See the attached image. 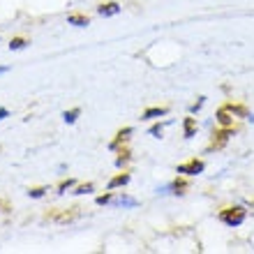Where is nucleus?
Returning <instances> with one entry per match:
<instances>
[{
  "label": "nucleus",
  "instance_id": "nucleus-8",
  "mask_svg": "<svg viewBox=\"0 0 254 254\" xmlns=\"http://www.w3.org/2000/svg\"><path fill=\"white\" fill-rule=\"evenodd\" d=\"M127 183H129V174H125V171H123V174L114 176V178L109 181V185H107V188H109V190H116V188H125Z\"/></svg>",
  "mask_w": 254,
  "mask_h": 254
},
{
  "label": "nucleus",
  "instance_id": "nucleus-20",
  "mask_svg": "<svg viewBox=\"0 0 254 254\" xmlns=\"http://www.w3.org/2000/svg\"><path fill=\"white\" fill-rule=\"evenodd\" d=\"M107 203H114V194H104V196H97V206H107Z\"/></svg>",
  "mask_w": 254,
  "mask_h": 254
},
{
  "label": "nucleus",
  "instance_id": "nucleus-11",
  "mask_svg": "<svg viewBox=\"0 0 254 254\" xmlns=\"http://www.w3.org/2000/svg\"><path fill=\"white\" fill-rule=\"evenodd\" d=\"M190 188V183L185 181V178H176L171 185H169V190H174V194H185Z\"/></svg>",
  "mask_w": 254,
  "mask_h": 254
},
{
  "label": "nucleus",
  "instance_id": "nucleus-2",
  "mask_svg": "<svg viewBox=\"0 0 254 254\" xmlns=\"http://www.w3.org/2000/svg\"><path fill=\"white\" fill-rule=\"evenodd\" d=\"M79 210L81 208H69V210H61V208H54L51 213L44 215V220H51V222H58V224H67V222H74L79 217Z\"/></svg>",
  "mask_w": 254,
  "mask_h": 254
},
{
  "label": "nucleus",
  "instance_id": "nucleus-13",
  "mask_svg": "<svg viewBox=\"0 0 254 254\" xmlns=\"http://www.w3.org/2000/svg\"><path fill=\"white\" fill-rule=\"evenodd\" d=\"M224 107H227L234 116H238V118H245V116H248V109L243 107V104H234V102H229V104H224Z\"/></svg>",
  "mask_w": 254,
  "mask_h": 254
},
{
  "label": "nucleus",
  "instance_id": "nucleus-23",
  "mask_svg": "<svg viewBox=\"0 0 254 254\" xmlns=\"http://www.w3.org/2000/svg\"><path fill=\"white\" fill-rule=\"evenodd\" d=\"M7 116H9V111H7V109H0V121H5Z\"/></svg>",
  "mask_w": 254,
  "mask_h": 254
},
{
  "label": "nucleus",
  "instance_id": "nucleus-21",
  "mask_svg": "<svg viewBox=\"0 0 254 254\" xmlns=\"http://www.w3.org/2000/svg\"><path fill=\"white\" fill-rule=\"evenodd\" d=\"M69 188H74V181L72 178H67V181H61V185H58V192H65V190H69Z\"/></svg>",
  "mask_w": 254,
  "mask_h": 254
},
{
  "label": "nucleus",
  "instance_id": "nucleus-3",
  "mask_svg": "<svg viewBox=\"0 0 254 254\" xmlns=\"http://www.w3.org/2000/svg\"><path fill=\"white\" fill-rule=\"evenodd\" d=\"M203 169H206V164H203L201 160H196V157H192V160L185 162V164H178L176 174H183V176H199V174H203Z\"/></svg>",
  "mask_w": 254,
  "mask_h": 254
},
{
  "label": "nucleus",
  "instance_id": "nucleus-6",
  "mask_svg": "<svg viewBox=\"0 0 254 254\" xmlns=\"http://www.w3.org/2000/svg\"><path fill=\"white\" fill-rule=\"evenodd\" d=\"M167 114H169L167 107H153L141 114V121H153V118H162V116H167Z\"/></svg>",
  "mask_w": 254,
  "mask_h": 254
},
{
  "label": "nucleus",
  "instance_id": "nucleus-5",
  "mask_svg": "<svg viewBox=\"0 0 254 254\" xmlns=\"http://www.w3.org/2000/svg\"><path fill=\"white\" fill-rule=\"evenodd\" d=\"M217 123H220V127H234V114L227 107L217 109Z\"/></svg>",
  "mask_w": 254,
  "mask_h": 254
},
{
  "label": "nucleus",
  "instance_id": "nucleus-4",
  "mask_svg": "<svg viewBox=\"0 0 254 254\" xmlns=\"http://www.w3.org/2000/svg\"><path fill=\"white\" fill-rule=\"evenodd\" d=\"M234 134V127H222V129H217V132H213V141H210V146H208V150H220V148L227 146L229 136Z\"/></svg>",
  "mask_w": 254,
  "mask_h": 254
},
{
  "label": "nucleus",
  "instance_id": "nucleus-19",
  "mask_svg": "<svg viewBox=\"0 0 254 254\" xmlns=\"http://www.w3.org/2000/svg\"><path fill=\"white\" fill-rule=\"evenodd\" d=\"M93 192V183H86V185H76L74 188V194H88Z\"/></svg>",
  "mask_w": 254,
  "mask_h": 254
},
{
  "label": "nucleus",
  "instance_id": "nucleus-14",
  "mask_svg": "<svg viewBox=\"0 0 254 254\" xmlns=\"http://www.w3.org/2000/svg\"><path fill=\"white\" fill-rule=\"evenodd\" d=\"M81 116V109H72V111H65V114H63V118H65V123H69V125H72V123H76V118H79Z\"/></svg>",
  "mask_w": 254,
  "mask_h": 254
},
{
  "label": "nucleus",
  "instance_id": "nucleus-9",
  "mask_svg": "<svg viewBox=\"0 0 254 254\" xmlns=\"http://www.w3.org/2000/svg\"><path fill=\"white\" fill-rule=\"evenodd\" d=\"M129 134H132V127H125V129H121V132L116 134V139L111 141V150H118V146H121V143H125V141L129 139Z\"/></svg>",
  "mask_w": 254,
  "mask_h": 254
},
{
  "label": "nucleus",
  "instance_id": "nucleus-7",
  "mask_svg": "<svg viewBox=\"0 0 254 254\" xmlns=\"http://www.w3.org/2000/svg\"><path fill=\"white\" fill-rule=\"evenodd\" d=\"M118 12H121V5H118V2H102V5L97 7V14H100V16H116Z\"/></svg>",
  "mask_w": 254,
  "mask_h": 254
},
{
  "label": "nucleus",
  "instance_id": "nucleus-1",
  "mask_svg": "<svg viewBox=\"0 0 254 254\" xmlns=\"http://www.w3.org/2000/svg\"><path fill=\"white\" fill-rule=\"evenodd\" d=\"M245 217H248V210L243 206H229L220 210V222L227 224V227H241Z\"/></svg>",
  "mask_w": 254,
  "mask_h": 254
},
{
  "label": "nucleus",
  "instance_id": "nucleus-24",
  "mask_svg": "<svg viewBox=\"0 0 254 254\" xmlns=\"http://www.w3.org/2000/svg\"><path fill=\"white\" fill-rule=\"evenodd\" d=\"M7 72V67H0V74H5Z\"/></svg>",
  "mask_w": 254,
  "mask_h": 254
},
{
  "label": "nucleus",
  "instance_id": "nucleus-10",
  "mask_svg": "<svg viewBox=\"0 0 254 254\" xmlns=\"http://www.w3.org/2000/svg\"><path fill=\"white\" fill-rule=\"evenodd\" d=\"M67 23H72V26H79V28H86L88 23H90V19H88L86 14H69V16H67Z\"/></svg>",
  "mask_w": 254,
  "mask_h": 254
},
{
  "label": "nucleus",
  "instance_id": "nucleus-16",
  "mask_svg": "<svg viewBox=\"0 0 254 254\" xmlns=\"http://www.w3.org/2000/svg\"><path fill=\"white\" fill-rule=\"evenodd\" d=\"M26 44H28L26 37H14V40L9 42V49H12V51H19V49H23Z\"/></svg>",
  "mask_w": 254,
  "mask_h": 254
},
{
  "label": "nucleus",
  "instance_id": "nucleus-15",
  "mask_svg": "<svg viewBox=\"0 0 254 254\" xmlns=\"http://www.w3.org/2000/svg\"><path fill=\"white\" fill-rule=\"evenodd\" d=\"M47 192H49V188H30L28 190V196H30V199H42Z\"/></svg>",
  "mask_w": 254,
  "mask_h": 254
},
{
  "label": "nucleus",
  "instance_id": "nucleus-12",
  "mask_svg": "<svg viewBox=\"0 0 254 254\" xmlns=\"http://www.w3.org/2000/svg\"><path fill=\"white\" fill-rule=\"evenodd\" d=\"M194 132H196V121H194V118H185V123H183V134H185V139L194 136Z\"/></svg>",
  "mask_w": 254,
  "mask_h": 254
},
{
  "label": "nucleus",
  "instance_id": "nucleus-17",
  "mask_svg": "<svg viewBox=\"0 0 254 254\" xmlns=\"http://www.w3.org/2000/svg\"><path fill=\"white\" fill-rule=\"evenodd\" d=\"M127 162H129V150H121V153H118V157H116V164H118V167H123V164H127Z\"/></svg>",
  "mask_w": 254,
  "mask_h": 254
},
{
  "label": "nucleus",
  "instance_id": "nucleus-22",
  "mask_svg": "<svg viewBox=\"0 0 254 254\" xmlns=\"http://www.w3.org/2000/svg\"><path fill=\"white\" fill-rule=\"evenodd\" d=\"M162 132H164V125H160V123H157V125H153V127H150V134H153L155 139H160V136H162Z\"/></svg>",
  "mask_w": 254,
  "mask_h": 254
},
{
  "label": "nucleus",
  "instance_id": "nucleus-18",
  "mask_svg": "<svg viewBox=\"0 0 254 254\" xmlns=\"http://www.w3.org/2000/svg\"><path fill=\"white\" fill-rule=\"evenodd\" d=\"M116 206H136V201L129 199V196H118V199H114Z\"/></svg>",
  "mask_w": 254,
  "mask_h": 254
}]
</instances>
